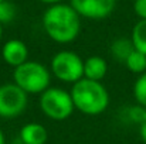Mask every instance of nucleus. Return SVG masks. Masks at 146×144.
I'll list each match as a JSON object with an SVG mask.
<instances>
[{
  "label": "nucleus",
  "mask_w": 146,
  "mask_h": 144,
  "mask_svg": "<svg viewBox=\"0 0 146 144\" xmlns=\"http://www.w3.org/2000/svg\"><path fill=\"white\" fill-rule=\"evenodd\" d=\"M70 93L75 109L87 116H98L109 106V93L102 82L82 78L72 85Z\"/></svg>",
  "instance_id": "obj_2"
},
{
  "label": "nucleus",
  "mask_w": 146,
  "mask_h": 144,
  "mask_svg": "<svg viewBox=\"0 0 146 144\" xmlns=\"http://www.w3.org/2000/svg\"><path fill=\"white\" fill-rule=\"evenodd\" d=\"M13 82L27 95H41L50 88L51 74L38 61H27L13 71Z\"/></svg>",
  "instance_id": "obj_3"
},
{
  "label": "nucleus",
  "mask_w": 146,
  "mask_h": 144,
  "mask_svg": "<svg viewBox=\"0 0 146 144\" xmlns=\"http://www.w3.org/2000/svg\"><path fill=\"white\" fill-rule=\"evenodd\" d=\"M106 72H108V64L102 57L92 55L84 61V78L85 79L101 82L105 78Z\"/></svg>",
  "instance_id": "obj_10"
},
{
  "label": "nucleus",
  "mask_w": 146,
  "mask_h": 144,
  "mask_svg": "<svg viewBox=\"0 0 146 144\" xmlns=\"http://www.w3.org/2000/svg\"><path fill=\"white\" fill-rule=\"evenodd\" d=\"M133 10L141 20H146V0H135Z\"/></svg>",
  "instance_id": "obj_16"
},
{
  "label": "nucleus",
  "mask_w": 146,
  "mask_h": 144,
  "mask_svg": "<svg viewBox=\"0 0 146 144\" xmlns=\"http://www.w3.org/2000/svg\"><path fill=\"white\" fill-rule=\"evenodd\" d=\"M29 105V95L14 82L0 85V117L14 119L23 114Z\"/></svg>",
  "instance_id": "obj_6"
},
{
  "label": "nucleus",
  "mask_w": 146,
  "mask_h": 144,
  "mask_svg": "<svg viewBox=\"0 0 146 144\" xmlns=\"http://www.w3.org/2000/svg\"><path fill=\"white\" fill-rule=\"evenodd\" d=\"M1 36H3V24L0 23V38H1Z\"/></svg>",
  "instance_id": "obj_20"
},
{
  "label": "nucleus",
  "mask_w": 146,
  "mask_h": 144,
  "mask_svg": "<svg viewBox=\"0 0 146 144\" xmlns=\"http://www.w3.org/2000/svg\"><path fill=\"white\" fill-rule=\"evenodd\" d=\"M126 69L131 71L132 74H136V75H142L146 72V55L139 52V51H133L128 58L126 61L123 62Z\"/></svg>",
  "instance_id": "obj_13"
},
{
  "label": "nucleus",
  "mask_w": 146,
  "mask_h": 144,
  "mask_svg": "<svg viewBox=\"0 0 146 144\" xmlns=\"http://www.w3.org/2000/svg\"><path fill=\"white\" fill-rule=\"evenodd\" d=\"M133 51H135V47H133L131 38L121 37V38H116V40L111 44V54H112V57L116 58V59L121 61V62H125L126 58H128Z\"/></svg>",
  "instance_id": "obj_11"
},
{
  "label": "nucleus",
  "mask_w": 146,
  "mask_h": 144,
  "mask_svg": "<svg viewBox=\"0 0 146 144\" xmlns=\"http://www.w3.org/2000/svg\"><path fill=\"white\" fill-rule=\"evenodd\" d=\"M46 34L58 44L72 43L81 31V17L71 4H52L43 14Z\"/></svg>",
  "instance_id": "obj_1"
},
{
  "label": "nucleus",
  "mask_w": 146,
  "mask_h": 144,
  "mask_svg": "<svg viewBox=\"0 0 146 144\" xmlns=\"http://www.w3.org/2000/svg\"><path fill=\"white\" fill-rule=\"evenodd\" d=\"M70 4L80 14V17L102 20L112 14L116 0H71Z\"/></svg>",
  "instance_id": "obj_7"
},
{
  "label": "nucleus",
  "mask_w": 146,
  "mask_h": 144,
  "mask_svg": "<svg viewBox=\"0 0 146 144\" xmlns=\"http://www.w3.org/2000/svg\"><path fill=\"white\" fill-rule=\"evenodd\" d=\"M1 58L7 65L17 68L29 61V48L21 40L17 38L9 40L1 48Z\"/></svg>",
  "instance_id": "obj_8"
},
{
  "label": "nucleus",
  "mask_w": 146,
  "mask_h": 144,
  "mask_svg": "<svg viewBox=\"0 0 146 144\" xmlns=\"http://www.w3.org/2000/svg\"><path fill=\"white\" fill-rule=\"evenodd\" d=\"M21 144H46L48 140V132L41 123H27L20 129Z\"/></svg>",
  "instance_id": "obj_9"
},
{
  "label": "nucleus",
  "mask_w": 146,
  "mask_h": 144,
  "mask_svg": "<svg viewBox=\"0 0 146 144\" xmlns=\"http://www.w3.org/2000/svg\"><path fill=\"white\" fill-rule=\"evenodd\" d=\"M1 1H4V0H0V3H1Z\"/></svg>",
  "instance_id": "obj_21"
},
{
  "label": "nucleus",
  "mask_w": 146,
  "mask_h": 144,
  "mask_svg": "<svg viewBox=\"0 0 146 144\" xmlns=\"http://www.w3.org/2000/svg\"><path fill=\"white\" fill-rule=\"evenodd\" d=\"M38 103L43 114L55 122L68 119L75 110L71 93L61 88H48L40 95Z\"/></svg>",
  "instance_id": "obj_4"
},
{
  "label": "nucleus",
  "mask_w": 146,
  "mask_h": 144,
  "mask_svg": "<svg viewBox=\"0 0 146 144\" xmlns=\"http://www.w3.org/2000/svg\"><path fill=\"white\" fill-rule=\"evenodd\" d=\"M0 144H6V136H4V132L0 129Z\"/></svg>",
  "instance_id": "obj_19"
},
{
  "label": "nucleus",
  "mask_w": 146,
  "mask_h": 144,
  "mask_svg": "<svg viewBox=\"0 0 146 144\" xmlns=\"http://www.w3.org/2000/svg\"><path fill=\"white\" fill-rule=\"evenodd\" d=\"M16 17V7L13 3L4 0L0 3V23L1 24H7L10 21H13Z\"/></svg>",
  "instance_id": "obj_15"
},
{
  "label": "nucleus",
  "mask_w": 146,
  "mask_h": 144,
  "mask_svg": "<svg viewBox=\"0 0 146 144\" xmlns=\"http://www.w3.org/2000/svg\"><path fill=\"white\" fill-rule=\"evenodd\" d=\"M40 1H43V3H47V4H58V3H61L62 0H40Z\"/></svg>",
  "instance_id": "obj_18"
},
{
  "label": "nucleus",
  "mask_w": 146,
  "mask_h": 144,
  "mask_svg": "<svg viewBox=\"0 0 146 144\" xmlns=\"http://www.w3.org/2000/svg\"><path fill=\"white\" fill-rule=\"evenodd\" d=\"M131 40L135 49L146 55V20H139L133 26Z\"/></svg>",
  "instance_id": "obj_12"
},
{
  "label": "nucleus",
  "mask_w": 146,
  "mask_h": 144,
  "mask_svg": "<svg viewBox=\"0 0 146 144\" xmlns=\"http://www.w3.org/2000/svg\"><path fill=\"white\" fill-rule=\"evenodd\" d=\"M133 97L136 103L146 109V72L139 75L133 84Z\"/></svg>",
  "instance_id": "obj_14"
},
{
  "label": "nucleus",
  "mask_w": 146,
  "mask_h": 144,
  "mask_svg": "<svg viewBox=\"0 0 146 144\" xmlns=\"http://www.w3.org/2000/svg\"><path fill=\"white\" fill-rule=\"evenodd\" d=\"M52 75L65 84H77L84 78V59L74 51H58L50 62Z\"/></svg>",
  "instance_id": "obj_5"
},
{
  "label": "nucleus",
  "mask_w": 146,
  "mask_h": 144,
  "mask_svg": "<svg viewBox=\"0 0 146 144\" xmlns=\"http://www.w3.org/2000/svg\"><path fill=\"white\" fill-rule=\"evenodd\" d=\"M139 136H141L142 141L146 144V113H145L143 120H142V122H141V124H139Z\"/></svg>",
  "instance_id": "obj_17"
}]
</instances>
